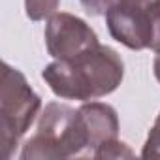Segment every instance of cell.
I'll return each mask as SVG.
<instances>
[{
  "instance_id": "3",
  "label": "cell",
  "mask_w": 160,
  "mask_h": 160,
  "mask_svg": "<svg viewBox=\"0 0 160 160\" xmlns=\"http://www.w3.org/2000/svg\"><path fill=\"white\" fill-rule=\"evenodd\" d=\"M40 94L28 85L27 77L17 68L4 62L0 89V145L4 160L13 156L23 136L40 115Z\"/></svg>"
},
{
  "instance_id": "9",
  "label": "cell",
  "mask_w": 160,
  "mask_h": 160,
  "mask_svg": "<svg viewBox=\"0 0 160 160\" xmlns=\"http://www.w3.org/2000/svg\"><path fill=\"white\" fill-rule=\"evenodd\" d=\"M117 4L124 10L149 15L151 19L160 13V0H117Z\"/></svg>"
},
{
  "instance_id": "1",
  "label": "cell",
  "mask_w": 160,
  "mask_h": 160,
  "mask_svg": "<svg viewBox=\"0 0 160 160\" xmlns=\"http://www.w3.org/2000/svg\"><path fill=\"white\" fill-rule=\"evenodd\" d=\"M42 77L58 98L91 102L117 91L124 77V62L115 49L98 43L73 58L53 60Z\"/></svg>"
},
{
  "instance_id": "4",
  "label": "cell",
  "mask_w": 160,
  "mask_h": 160,
  "mask_svg": "<svg viewBox=\"0 0 160 160\" xmlns=\"http://www.w3.org/2000/svg\"><path fill=\"white\" fill-rule=\"evenodd\" d=\"M45 47L55 60H68L91 47H96L98 36L81 17L57 12L45 23Z\"/></svg>"
},
{
  "instance_id": "6",
  "label": "cell",
  "mask_w": 160,
  "mask_h": 160,
  "mask_svg": "<svg viewBox=\"0 0 160 160\" xmlns=\"http://www.w3.org/2000/svg\"><path fill=\"white\" fill-rule=\"evenodd\" d=\"M152 23H154V19H151L149 15L124 10L119 4H115L106 13V25H108V30L113 36V40H117L119 43H122L134 51L151 47Z\"/></svg>"
},
{
  "instance_id": "12",
  "label": "cell",
  "mask_w": 160,
  "mask_h": 160,
  "mask_svg": "<svg viewBox=\"0 0 160 160\" xmlns=\"http://www.w3.org/2000/svg\"><path fill=\"white\" fill-rule=\"evenodd\" d=\"M154 53H160V13L154 17V23H152V42H151V47Z\"/></svg>"
},
{
  "instance_id": "5",
  "label": "cell",
  "mask_w": 160,
  "mask_h": 160,
  "mask_svg": "<svg viewBox=\"0 0 160 160\" xmlns=\"http://www.w3.org/2000/svg\"><path fill=\"white\" fill-rule=\"evenodd\" d=\"M77 124L85 139L87 156H94V151L102 143L119 138L117 111L104 102H83L81 108H77Z\"/></svg>"
},
{
  "instance_id": "2",
  "label": "cell",
  "mask_w": 160,
  "mask_h": 160,
  "mask_svg": "<svg viewBox=\"0 0 160 160\" xmlns=\"http://www.w3.org/2000/svg\"><path fill=\"white\" fill-rule=\"evenodd\" d=\"M19 156L23 160L87 156L85 139L77 124V109L60 102L47 104L34 136L25 141Z\"/></svg>"
},
{
  "instance_id": "10",
  "label": "cell",
  "mask_w": 160,
  "mask_h": 160,
  "mask_svg": "<svg viewBox=\"0 0 160 160\" xmlns=\"http://www.w3.org/2000/svg\"><path fill=\"white\" fill-rule=\"evenodd\" d=\"M141 156L143 158H160V113H158L152 128L149 130V136H147V141L143 145Z\"/></svg>"
},
{
  "instance_id": "7",
  "label": "cell",
  "mask_w": 160,
  "mask_h": 160,
  "mask_svg": "<svg viewBox=\"0 0 160 160\" xmlns=\"http://www.w3.org/2000/svg\"><path fill=\"white\" fill-rule=\"evenodd\" d=\"M60 0H25V12L30 21H43L57 13Z\"/></svg>"
},
{
  "instance_id": "8",
  "label": "cell",
  "mask_w": 160,
  "mask_h": 160,
  "mask_svg": "<svg viewBox=\"0 0 160 160\" xmlns=\"http://www.w3.org/2000/svg\"><path fill=\"white\" fill-rule=\"evenodd\" d=\"M94 158H134V151L124 141H119V138H115L102 143L94 151Z\"/></svg>"
},
{
  "instance_id": "11",
  "label": "cell",
  "mask_w": 160,
  "mask_h": 160,
  "mask_svg": "<svg viewBox=\"0 0 160 160\" xmlns=\"http://www.w3.org/2000/svg\"><path fill=\"white\" fill-rule=\"evenodd\" d=\"M115 4H117V0H81L83 10H85L89 15H92V17L106 15Z\"/></svg>"
}]
</instances>
